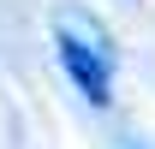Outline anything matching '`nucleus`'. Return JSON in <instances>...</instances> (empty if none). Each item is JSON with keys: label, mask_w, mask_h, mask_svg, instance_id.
Masks as SVG:
<instances>
[{"label": "nucleus", "mask_w": 155, "mask_h": 149, "mask_svg": "<svg viewBox=\"0 0 155 149\" xmlns=\"http://www.w3.org/2000/svg\"><path fill=\"white\" fill-rule=\"evenodd\" d=\"M54 48H60V66H66V78L84 90V101L107 108V101H114V66H107V42H78V36H60Z\"/></svg>", "instance_id": "1"}]
</instances>
